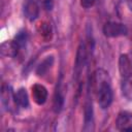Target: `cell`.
<instances>
[{
  "label": "cell",
  "mask_w": 132,
  "mask_h": 132,
  "mask_svg": "<svg viewBox=\"0 0 132 132\" xmlns=\"http://www.w3.org/2000/svg\"><path fill=\"white\" fill-rule=\"evenodd\" d=\"M112 101V92L109 82L106 79L99 80L98 89V103L101 108H107Z\"/></svg>",
  "instance_id": "cell-1"
},
{
  "label": "cell",
  "mask_w": 132,
  "mask_h": 132,
  "mask_svg": "<svg viewBox=\"0 0 132 132\" xmlns=\"http://www.w3.org/2000/svg\"><path fill=\"white\" fill-rule=\"evenodd\" d=\"M103 32H104L105 36H107V37H118V36L126 35L128 30H127V27L123 24L108 22L104 25Z\"/></svg>",
  "instance_id": "cell-2"
},
{
  "label": "cell",
  "mask_w": 132,
  "mask_h": 132,
  "mask_svg": "<svg viewBox=\"0 0 132 132\" xmlns=\"http://www.w3.org/2000/svg\"><path fill=\"white\" fill-rule=\"evenodd\" d=\"M117 127L122 131H132V113L122 111L117 118Z\"/></svg>",
  "instance_id": "cell-3"
},
{
  "label": "cell",
  "mask_w": 132,
  "mask_h": 132,
  "mask_svg": "<svg viewBox=\"0 0 132 132\" xmlns=\"http://www.w3.org/2000/svg\"><path fill=\"white\" fill-rule=\"evenodd\" d=\"M32 97L35 103L41 105L47 99V91L42 85L36 84L32 87Z\"/></svg>",
  "instance_id": "cell-4"
},
{
  "label": "cell",
  "mask_w": 132,
  "mask_h": 132,
  "mask_svg": "<svg viewBox=\"0 0 132 132\" xmlns=\"http://www.w3.org/2000/svg\"><path fill=\"white\" fill-rule=\"evenodd\" d=\"M119 69L124 78L132 74V63L127 55H121L119 60Z\"/></svg>",
  "instance_id": "cell-5"
},
{
  "label": "cell",
  "mask_w": 132,
  "mask_h": 132,
  "mask_svg": "<svg viewBox=\"0 0 132 132\" xmlns=\"http://www.w3.org/2000/svg\"><path fill=\"white\" fill-rule=\"evenodd\" d=\"M19 44L14 41V40H11V41H5L1 44V48H0V52H1V55L2 56H5V57H14L18 52H19Z\"/></svg>",
  "instance_id": "cell-6"
},
{
  "label": "cell",
  "mask_w": 132,
  "mask_h": 132,
  "mask_svg": "<svg viewBox=\"0 0 132 132\" xmlns=\"http://www.w3.org/2000/svg\"><path fill=\"white\" fill-rule=\"evenodd\" d=\"M24 12H25V15L28 20L30 21H34L37 16H38V13H39V7L37 5V3L33 0H30L26 3L25 5V8H24Z\"/></svg>",
  "instance_id": "cell-7"
},
{
  "label": "cell",
  "mask_w": 132,
  "mask_h": 132,
  "mask_svg": "<svg viewBox=\"0 0 132 132\" xmlns=\"http://www.w3.org/2000/svg\"><path fill=\"white\" fill-rule=\"evenodd\" d=\"M14 100H15V104H18L19 106L26 108L29 106V99H28V94L26 92V89L21 88L18 90V92L14 94Z\"/></svg>",
  "instance_id": "cell-8"
},
{
  "label": "cell",
  "mask_w": 132,
  "mask_h": 132,
  "mask_svg": "<svg viewBox=\"0 0 132 132\" xmlns=\"http://www.w3.org/2000/svg\"><path fill=\"white\" fill-rule=\"evenodd\" d=\"M85 57H86V54H85V46L84 44L81 43L78 47V51H77V55H76V60H75V74L76 76L79 75L80 73V70L81 68L84 67V62H85Z\"/></svg>",
  "instance_id": "cell-9"
},
{
  "label": "cell",
  "mask_w": 132,
  "mask_h": 132,
  "mask_svg": "<svg viewBox=\"0 0 132 132\" xmlns=\"http://www.w3.org/2000/svg\"><path fill=\"white\" fill-rule=\"evenodd\" d=\"M122 91L123 95L128 100H132V74L124 78L122 82Z\"/></svg>",
  "instance_id": "cell-10"
},
{
  "label": "cell",
  "mask_w": 132,
  "mask_h": 132,
  "mask_svg": "<svg viewBox=\"0 0 132 132\" xmlns=\"http://www.w3.org/2000/svg\"><path fill=\"white\" fill-rule=\"evenodd\" d=\"M37 30L44 39H46V40L51 39V37H52V27L48 23H45V22L40 23L37 27Z\"/></svg>",
  "instance_id": "cell-11"
},
{
  "label": "cell",
  "mask_w": 132,
  "mask_h": 132,
  "mask_svg": "<svg viewBox=\"0 0 132 132\" xmlns=\"http://www.w3.org/2000/svg\"><path fill=\"white\" fill-rule=\"evenodd\" d=\"M53 62H54V58L51 56V57H47L45 60H43L42 62H41V64L37 67V70H36V73L38 74V75H43L48 69H50V67L52 66V64H53Z\"/></svg>",
  "instance_id": "cell-12"
},
{
  "label": "cell",
  "mask_w": 132,
  "mask_h": 132,
  "mask_svg": "<svg viewBox=\"0 0 132 132\" xmlns=\"http://www.w3.org/2000/svg\"><path fill=\"white\" fill-rule=\"evenodd\" d=\"M63 106V96L60 92V90L58 89L57 92H56V95H55V99H54V108H55V111H60L61 108Z\"/></svg>",
  "instance_id": "cell-13"
},
{
  "label": "cell",
  "mask_w": 132,
  "mask_h": 132,
  "mask_svg": "<svg viewBox=\"0 0 132 132\" xmlns=\"http://www.w3.org/2000/svg\"><path fill=\"white\" fill-rule=\"evenodd\" d=\"M14 41L19 44L20 47L23 46V45H25V44H26V41H27V34H26V32H20V33L15 36Z\"/></svg>",
  "instance_id": "cell-14"
},
{
  "label": "cell",
  "mask_w": 132,
  "mask_h": 132,
  "mask_svg": "<svg viewBox=\"0 0 132 132\" xmlns=\"http://www.w3.org/2000/svg\"><path fill=\"white\" fill-rule=\"evenodd\" d=\"M95 3V0H80V5L85 8H89L93 6Z\"/></svg>",
  "instance_id": "cell-15"
},
{
  "label": "cell",
  "mask_w": 132,
  "mask_h": 132,
  "mask_svg": "<svg viewBox=\"0 0 132 132\" xmlns=\"http://www.w3.org/2000/svg\"><path fill=\"white\" fill-rule=\"evenodd\" d=\"M127 2H128V5H129L130 9L132 10V0H127Z\"/></svg>",
  "instance_id": "cell-16"
}]
</instances>
